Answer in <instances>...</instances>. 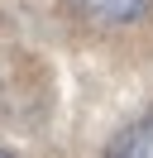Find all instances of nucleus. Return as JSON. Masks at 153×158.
<instances>
[{
    "label": "nucleus",
    "mask_w": 153,
    "mask_h": 158,
    "mask_svg": "<svg viewBox=\"0 0 153 158\" xmlns=\"http://www.w3.org/2000/svg\"><path fill=\"white\" fill-rule=\"evenodd\" d=\"M86 19H101V24H129L148 10V0H72Z\"/></svg>",
    "instance_id": "nucleus-1"
},
{
    "label": "nucleus",
    "mask_w": 153,
    "mask_h": 158,
    "mask_svg": "<svg viewBox=\"0 0 153 158\" xmlns=\"http://www.w3.org/2000/svg\"><path fill=\"white\" fill-rule=\"evenodd\" d=\"M115 158H153V120H143V125L115 148Z\"/></svg>",
    "instance_id": "nucleus-2"
},
{
    "label": "nucleus",
    "mask_w": 153,
    "mask_h": 158,
    "mask_svg": "<svg viewBox=\"0 0 153 158\" xmlns=\"http://www.w3.org/2000/svg\"><path fill=\"white\" fill-rule=\"evenodd\" d=\"M0 158H10V153H5V148H0Z\"/></svg>",
    "instance_id": "nucleus-3"
}]
</instances>
